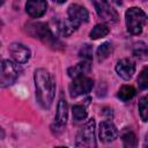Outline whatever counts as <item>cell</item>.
<instances>
[{"label": "cell", "mask_w": 148, "mask_h": 148, "mask_svg": "<svg viewBox=\"0 0 148 148\" xmlns=\"http://www.w3.org/2000/svg\"><path fill=\"white\" fill-rule=\"evenodd\" d=\"M34 79L37 101L43 109H49L53 102L56 92V84L53 77L46 69L39 68L35 71Z\"/></svg>", "instance_id": "1"}, {"label": "cell", "mask_w": 148, "mask_h": 148, "mask_svg": "<svg viewBox=\"0 0 148 148\" xmlns=\"http://www.w3.org/2000/svg\"><path fill=\"white\" fill-rule=\"evenodd\" d=\"M139 112L143 121H148V95H145L139 101Z\"/></svg>", "instance_id": "20"}, {"label": "cell", "mask_w": 148, "mask_h": 148, "mask_svg": "<svg viewBox=\"0 0 148 148\" xmlns=\"http://www.w3.org/2000/svg\"><path fill=\"white\" fill-rule=\"evenodd\" d=\"M116 71H117L118 75H119L121 79H124V80H130V79L133 76L134 72H135V64H134V61L131 60V59H127V58L121 59V60H119V61L117 62V65H116Z\"/></svg>", "instance_id": "11"}, {"label": "cell", "mask_w": 148, "mask_h": 148, "mask_svg": "<svg viewBox=\"0 0 148 148\" xmlns=\"http://www.w3.org/2000/svg\"><path fill=\"white\" fill-rule=\"evenodd\" d=\"M123 143L125 147H135L136 146V136L132 131H125L121 135Z\"/></svg>", "instance_id": "22"}, {"label": "cell", "mask_w": 148, "mask_h": 148, "mask_svg": "<svg viewBox=\"0 0 148 148\" xmlns=\"http://www.w3.org/2000/svg\"><path fill=\"white\" fill-rule=\"evenodd\" d=\"M28 31L32 37L42 39L50 46H57L58 44H60V42L53 36L50 28L45 23H30L28 24Z\"/></svg>", "instance_id": "4"}, {"label": "cell", "mask_w": 148, "mask_h": 148, "mask_svg": "<svg viewBox=\"0 0 148 148\" xmlns=\"http://www.w3.org/2000/svg\"><path fill=\"white\" fill-rule=\"evenodd\" d=\"M135 92L136 91L132 86H123L118 91V98L124 102H127L135 96Z\"/></svg>", "instance_id": "16"}, {"label": "cell", "mask_w": 148, "mask_h": 148, "mask_svg": "<svg viewBox=\"0 0 148 148\" xmlns=\"http://www.w3.org/2000/svg\"><path fill=\"white\" fill-rule=\"evenodd\" d=\"M90 69H91L90 61H89V60H83V61H81V62H79V64H76V65H74V66H72V67H69L68 71H67V73H68V75H69L71 77L75 79V77H77V76H81V75L87 74Z\"/></svg>", "instance_id": "15"}, {"label": "cell", "mask_w": 148, "mask_h": 148, "mask_svg": "<svg viewBox=\"0 0 148 148\" xmlns=\"http://www.w3.org/2000/svg\"><path fill=\"white\" fill-rule=\"evenodd\" d=\"M132 53L134 57H136L139 59H143L148 56V46L143 42H138L133 45Z\"/></svg>", "instance_id": "17"}, {"label": "cell", "mask_w": 148, "mask_h": 148, "mask_svg": "<svg viewBox=\"0 0 148 148\" xmlns=\"http://www.w3.org/2000/svg\"><path fill=\"white\" fill-rule=\"evenodd\" d=\"M109 34V28L104 24H97L92 28L90 31V38L91 39H98L101 37H104Z\"/></svg>", "instance_id": "19"}, {"label": "cell", "mask_w": 148, "mask_h": 148, "mask_svg": "<svg viewBox=\"0 0 148 148\" xmlns=\"http://www.w3.org/2000/svg\"><path fill=\"white\" fill-rule=\"evenodd\" d=\"M146 18H147V16L141 8L132 7V8L127 9V12L125 14L127 30L132 35H140L142 32L143 25L146 23Z\"/></svg>", "instance_id": "2"}, {"label": "cell", "mask_w": 148, "mask_h": 148, "mask_svg": "<svg viewBox=\"0 0 148 148\" xmlns=\"http://www.w3.org/2000/svg\"><path fill=\"white\" fill-rule=\"evenodd\" d=\"M138 86L140 89H148V67L140 72L138 77Z\"/></svg>", "instance_id": "23"}, {"label": "cell", "mask_w": 148, "mask_h": 148, "mask_svg": "<svg viewBox=\"0 0 148 148\" xmlns=\"http://www.w3.org/2000/svg\"><path fill=\"white\" fill-rule=\"evenodd\" d=\"M9 53L12 54V57L14 58V60L18 64H24L29 60L30 58V50L21 44V43H13L9 46Z\"/></svg>", "instance_id": "9"}, {"label": "cell", "mask_w": 148, "mask_h": 148, "mask_svg": "<svg viewBox=\"0 0 148 148\" xmlns=\"http://www.w3.org/2000/svg\"><path fill=\"white\" fill-rule=\"evenodd\" d=\"M20 75L18 66L10 60H2L1 62V74H0V84L2 88L12 86Z\"/></svg>", "instance_id": "5"}, {"label": "cell", "mask_w": 148, "mask_h": 148, "mask_svg": "<svg viewBox=\"0 0 148 148\" xmlns=\"http://www.w3.org/2000/svg\"><path fill=\"white\" fill-rule=\"evenodd\" d=\"M53 2H57V3H64L66 0H52Z\"/></svg>", "instance_id": "25"}, {"label": "cell", "mask_w": 148, "mask_h": 148, "mask_svg": "<svg viewBox=\"0 0 148 148\" xmlns=\"http://www.w3.org/2000/svg\"><path fill=\"white\" fill-rule=\"evenodd\" d=\"M79 56L80 58H82L83 60H90L92 58V46L90 44H84L82 45V47L79 51Z\"/></svg>", "instance_id": "24"}, {"label": "cell", "mask_w": 148, "mask_h": 148, "mask_svg": "<svg viewBox=\"0 0 148 148\" xmlns=\"http://www.w3.org/2000/svg\"><path fill=\"white\" fill-rule=\"evenodd\" d=\"M67 14H68V17L77 23H83V22H87L88 21V17H89V14H88V10L83 7V6H80V5H71L68 7V10H67Z\"/></svg>", "instance_id": "13"}, {"label": "cell", "mask_w": 148, "mask_h": 148, "mask_svg": "<svg viewBox=\"0 0 148 148\" xmlns=\"http://www.w3.org/2000/svg\"><path fill=\"white\" fill-rule=\"evenodd\" d=\"M91 2L95 6V9L97 12V15L108 23H114L118 20L117 12L110 6L108 0H91Z\"/></svg>", "instance_id": "7"}, {"label": "cell", "mask_w": 148, "mask_h": 148, "mask_svg": "<svg viewBox=\"0 0 148 148\" xmlns=\"http://www.w3.org/2000/svg\"><path fill=\"white\" fill-rule=\"evenodd\" d=\"M92 86H94V81L90 77L86 75L77 76L69 84V94L72 97H77L80 95L88 94L92 89Z\"/></svg>", "instance_id": "6"}, {"label": "cell", "mask_w": 148, "mask_h": 148, "mask_svg": "<svg viewBox=\"0 0 148 148\" xmlns=\"http://www.w3.org/2000/svg\"><path fill=\"white\" fill-rule=\"evenodd\" d=\"M99 139L103 142H111L113 141L118 135V130L114 126V124L110 120H104L99 124V132H98Z\"/></svg>", "instance_id": "8"}, {"label": "cell", "mask_w": 148, "mask_h": 148, "mask_svg": "<svg viewBox=\"0 0 148 148\" xmlns=\"http://www.w3.org/2000/svg\"><path fill=\"white\" fill-rule=\"evenodd\" d=\"M112 50H113L112 45L109 42H105L102 45H99V47L97 49V58H98V60L102 61V60L106 59L112 53Z\"/></svg>", "instance_id": "18"}, {"label": "cell", "mask_w": 148, "mask_h": 148, "mask_svg": "<svg viewBox=\"0 0 148 148\" xmlns=\"http://www.w3.org/2000/svg\"><path fill=\"white\" fill-rule=\"evenodd\" d=\"M79 27H80V23L71 20L69 17L59 21L58 24H57V29H58V31H59V34L61 36H69V35H72Z\"/></svg>", "instance_id": "14"}, {"label": "cell", "mask_w": 148, "mask_h": 148, "mask_svg": "<svg viewBox=\"0 0 148 148\" xmlns=\"http://www.w3.org/2000/svg\"><path fill=\"white\" fill-rule=\"evenodd\" d=\"M67 116H68V106H67V102L64 97H60L58 105H57V113L54 117V124L56 126L61 130L67 121Z\"/></svg>", "instance_id": "12"}, {"label": "cell", "mask_w": 148, "mask_h": 148, "mask_svg": "<svg viewBox=\"0 0 148 148\" xmlns=\"http://www.w3.org/2000/svg\"><path fill=\"white\" fill-rule=\"evenodd\" d=\"M46 0H28L25 3V10L31 17H40L46 13Z\"/></svg>", "instance_id": "10"}, {"label": "cell", "mask_w": 148, "mask_h": 148, "mask_svg": "<svg viewBox=\"0 0 148 148\" xmlns=\"http://www.w3.org/2000/svg\"><path fill=\"white\" fill-rule=\"evenodd\" d=\"M73 112V119L75 123L83 121L87 118V111L82 105H74L72 109Z\"/></svg>", "instance_id": "21"}, {"label": "cell", "mask_w": 148, "mask_h": 148, "mask_svg": "<svg viewBox=\"0 0 148 148\" xmlns=\"http://www.w3.org/2000/svg\"><path fill=\"white\" fill-rule=\"evenodd\" d=\"M76 147H96L95 140V119H89L79 131L76 135Z\"/></svg>", "instance_id": "3"}]
</instances>
